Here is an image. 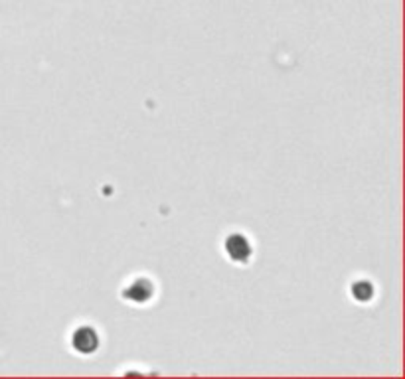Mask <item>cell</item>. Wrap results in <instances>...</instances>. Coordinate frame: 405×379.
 Masks as SVG:
<instances>
[{"label": "cell", "instance_id": "1", "mask_svg": "<svg viewBox=\"0 0 405 379\" xmlns=\"http://www.w3.org/2000/svg\"><path fill=\"white\" fill-rule=\"evenodd\" d=\"M224 249L229 261H233L238 265H245L253 257V245L243 233H229L225 237Z\"/></svg>", "mask_w": 405, "mask_h": 379}, {"label": "cell", "instance_id": "2", "mask_svg": "<svg viewBox=\"0 0 405 379\" xmlns=\"http://www.w3.org/2000/svg\"><path fill=\"white\" fill-rule=\"evenodd\" d=\"M99 334L93 326H77L72 334V348L81 354V356H90V354H95L97 348H99Z\"/></svg>", "mask_w": 405, "mask_h": 379}, {"label": "cell", "instance_id": "3", "mask_svg": "<svg viewBox=\"0 0 405 379\" xmlns=\"http://www.w3.org/2000/svg\"><path fill=\"white\" fill-rule=\"evenodd\" d=\"M123 296L133 304H147L154 296V283L150 279L138 277L123 290Z\"/></svg>", "mask_w": 405, "mask_h": 379}, {"label": "cell", "instance_id": "4", "mask_svg": "<svg viewBox=\"0 0 405 379\" xmlns=\"http://www.w3.org/2000/svg\"><path fill=\"white\" fill-rule=\"evenodd\" d=\"M375 294L374 285L370 281H356L352 283V296L360 303H370L372 296Z\"/></svg>", "mask_w": 405, "mask_h": 379}]
</instances>
